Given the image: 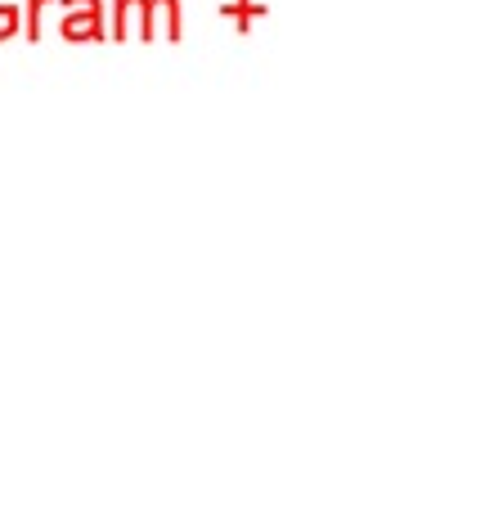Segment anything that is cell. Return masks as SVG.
<instances>
[{"mask_svg":"<svg viewBox=\"0 0 494 512\" xmlns=\"http://www.w3.org/2000/svg\"><path fill=\"white\" fill-rule=\"evenodd\" d=\"M59 32L68 41H90V36L104 32V18H99V0H63V18Z\"/></svg>","mask_w":494,"mask_h":512,"instance_id":"obj_1","label":"cell"},{"mask_svg":"<svg viewBox=\"0 0 494 512\" xmlns=\"http://www.w3.org/2000/svg\"><path fill=\"white\" fill-rule=\"evenodd\" d=\"M14 27H18V5L14 0H0V41H5Z\"/></svg>","mask_w":494,"mask_h":512,"instance_id":"obj_2","label":"cell"}]
</instances>
